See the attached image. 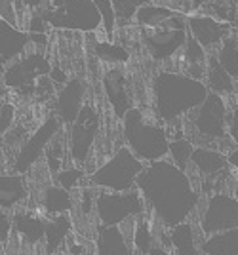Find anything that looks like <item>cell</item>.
Returning <instances> with one entry per match:
<instances>
[{"mask_svg":"<svg viewBox=\"0 0 238 255\" xmlns=\"http://www.w3.org/2000/svg\"><path fill=\"white\" fill-rule=\"evenodd\" d=\"M46 21L54 29L94 32L103 19L94 0H48Z\"/></svg>","mask_w":238,"mask_h":255,"instance_id":"obj_5","label":"cell"},{"mask_svg":"<svg viewBox=\"0 0 238 255\" xmlns=\"http://www.w3.org/2000/svg\"><path fill=\"white\" fill-rule=\"evenodd\" d=\"M217 59L221 67L227 71L235 80H238V32L233 31L227 38L221 42L217 52Z\"/></svg>","mask_w":238,"mask_h":255,"instance_id":"obj_26","label":"cell"},{"mask_svg":"<svg viewBox=\"0 0 238 255\" xmlns=\"http://www.w3.org/2000/svg\"><path fill=\"white\" fill-rule=\"evenodd\" d=\"M99 131V113L92 105H84L76 122L71 126V158L76 164H84L94 147V141Z\"/></svg>","mask_w":238,"mask_h":255,"instance_id":"obj_11","label":"cell"},{"mask_svg":"<svg viewBox=\"0 0 238 255\" xmlns=\"http://www.w3.org/2000/svg\"><path fill=\"white\" fill-rule=\"evenodd\" d=\"M137 189L166 229L187 223L200 200L187 171L168 160L151 162L137 177Z\"/></svg>","mask_w":238,"mask_h":255,"instance_id":"obj_1","label":"cell"},{"mask_svg":"<svg viewBox=\"0 0 238 255\" xmlns=\"http://www.w3.org/2000/svg\"><path fill=\"white\" fill-rule=\"evenodd\" d=\"M82 250H84V246H78V244L69 246V254L71 255H80L82 254Z\"/></svg>","mask_w":238,"mask_h":255,"instance_id":"obj_45","label":"cell"},{"mask_svg":"<svg viewBox=\"0 0 238 255\" xmlns=\"http://www.w3.org/2000/svg\"><path fill=\"white\" fill-rule=\"evenodd\" d=\"M238 229V198L225 192L210 196L204 213L200 215V231L204 236Z\"/></svg>","mask_w":238,"mask_h":255,"instance_id":"obj_8","label":"cell"},{"mask_svg":"<svg viewBox=\"0 0 238 255\" xmlns=\"http://www.w3.org/2000/svg\"><path fill=\"white\" fill-rule=\"evenodd\" d=\"M33 42L31 32H23L17 27H11L10 23L0 21V63L2 69L11 63L17 55L25 52V48Z\"/></svg>","mask_w":238,"mask_h":255,"instance_id":"obj_16","label":"cell"},{"mask_svg":"<svg viewBox=\"0 0 238 255\" xmlns=\"http://www.w3.org/2000/svg\"><path fill=\"white\" fill-rule=\"evenodd\" d=\"M227 160H229V164H231L233 168H237V170H238V150H233V152H229Z\"/></svg>","mask_w":238,"mask_h":255,"instance_id":"obj_43","label":"cell"},{"mask_svg":"<svg viewBox=\"0 0 238 255\" xmlns=\"http://www.w3.org/2000/svg\"><path fill=\"white\" fill-rule=\"evenodd\" d=\"M94 52L105 63H126L130 59V53L126 52V48L115 42H98Z\"/></svg>","mask_w":238,"mask_h":255,"instance_id":"obj_30","label":"cell"},{"mask_svg":"<svg viewBox=\"0 0 238 255\" xmlns=\"http://www.w3.org/2000/svg\"><path fill=\"white\" fill-rule=\"evenodd\" d=\"M233 25H235V29H237V31H238V19H237V21H235V23H233Z\"/></svg>","mask_w":238,"mask_h":255,"instance_id":"obj_48","label":"cell"},{"mask_svg":"<svg viewBox=\"0 0 238 255\" xmlns=\"http://www.w3.org/2000/svg\"><path fill=\"white\" fill-rule=\"evenodd\" d=\"M46 2H48V0H23V4L29 6V8H40Z\"/></svg>","mask_w":238,"mask_h":255,"instance_id":"obj_44","label":"cell"},{"mask_svg":"<svg viewBox=\"0 0 238 255\" xmlns=\"http://www.w3.org/2000/svg\"><path fill=\"white\" fill-rule=\"evenodd\" d=\"M29 198V183L25 175L19 173H2L0 177V208L2 212H11L17 204H23Z\"/></svg>","mask_w":238,"mask_h":255,"instance_id":"obj_18","label":"cell"},{"mask_svg":"<svg viewBox=\"0 0 238 255\" xmlns=\"http://www.w3.org/2000/svg\"><path fill=\"white\" fill-rule=\"evenodd\" d=\"M191 164L196 168V171L204 177V179H217L221 173L227 171L229 160L223 152L214 149H206V147H196Z\"/></svg>","mask_w":238,"mask_h":255,"instance_id":"obj_19","label":"cell"},{"mask_svg":"<svg viewBox=\"0 0 238 255\" xmlns=\"http://www.w3.org/2000/svg\"><path fill=\"white\" fill-rule=\"evenodd\" d=\"M84 94L86 88L80 78H71L59 92L57 101H55V117L63 122V126H73L76 118L82 111L84 103Z\"/></svg>","mask_w":238,"mask_h":255,"instance_id":"obj_13","label":"cell"},{"mask_svg":"<svg viewBox=\"0 0 238 255\" xmlns=\"http://www.w3.org/2000/svg\"><path fill=\"white\" fill-rule=\"evenodd\" d=\"M202 252L206 255H238V229L204 238Z\"/></svg>","mask_w":238,"mask_h":255,"instance_id":"obj_24","label":"cell"},{"mask_svg":"<svg viewBox=\"0 0 238 255\" xmlns=\"http://www.w3.org/2000/svg\"><path fill=\"white\" fill-rule=\"evenodd\" d=\"M63 152H65V139H63V133L59 131L57 137L48 145V149L44 152L46 156V162H48V168L52 173H59L61 171V160H63Z\"/></svg>","mask_w":238,"mask_h":255,"instance_id":"obj_32","label":"cell"},{"mask_svg":"<svg viewBox=\"0 0 238 255\" xmlns=\"http://www.w3.org/2000/svg\"><path fill=\"white\" fill-rule=\"evenodd\" d=\"M133 246L141 255H149L154 248V236H152L151 225L143 217H137V223L133 227Z\"/></svg>","mask_w":238,"mask_h":255,"instance_id":"obj_29","label":"cell"},{"mask_svg":"<svg viewBox=\"0 0 238 255\" xmlns=\"http://www.w3.org/2000/svg\"><path fill=\"white\" fill-rule=\"evenodd\" d=\"M11 223H13V233L21 236L29 246H36L40 240L46 238L48 221L44 217H38L31 210L23 208L15 215H11Z\"/></svg>","mask_w":238,"mask_h":255,"instance_id":"obj_17","label":"cell"},{"mask_svg":"<svg viewBox=\"0 0 238 255\" xmlns=\"http://www.w3.org/2000/svg\"><path fill=\"white\" fill-rule=\"evenodd\" d=\"M94 196H92V189H82V212L84 215L92 212V206L96 208V200H92Z\"/></svg>","mask_w":238,"mask_h":255,"instance_id":"obj_41","label":"cell"},{"mask_svg":"<svg viewBox=\"0 0 238 255\" xmlns=\"http://www.w3.org/2000/svg\"><path fill=\"white\" fill-rule=\"evenodd\" d=\"M156 115L164 122H175L179 117L193 113L210 96V88L189 75L160 71L152 82Z\"/></svg>","mask_w":238,"mask_h":255,"instance_id":"obj_2","label":"cell"},{"mask_svg":"<svg viewBox=\"0 0 238 255\" xmlns=\"http://www.w3.org/2000/svg\"><path fill=\"white\" fill-rule=\"evenodd\" d=\"M13 118H15V109L11 103H2V109H0V133L2 137L10 131V128L13 126Z\"/></svg>","mask_w":238,"mask_h":255,"instance_id":"obj_37","label":"cell"},{"mask_svg":"<svg viewBox=\"0 0 238 255\" xmlns=\"http://www.w3.org/2000/svg\"><path fill=\"white\" fill-rule=\"evenodd\" d=\"M149 2H152V0H113V6L117 11V23L128 25L137 15L139 8L147 6Z\"/></svg>","mask_w":238,"mask_h":255,"instance_id":"obj_31","label":"cell"},{"mask_svg":"<svg viewBox=\"0 0 238 255\" xmlns=\"http://www.w3.org/2000/svg\"><path fill=\"white\" fill-rule=\"evenodd\" d=\"M103 90L107 101L111 103L115 117L124 120V117L130 113L133 105H131V96L128 92V78L122 69H111L103 76Z\"/></svg>","mask_w":238,"mask_h":255,"instance_id":"obj_14","label":"cell"},{"mask_svg":"<svg viewBox=\"0 0 238 255\" xmlns=\"http://www.w3.org/2000/svg\"><path fill=\"white\" fill-rule=\"evenodd\" d=\"M50 76H52V80H55V82H59V84H63V86L69 82L67 75L59 69V67H54V69H52V73H50Z\"/></svg>","mask_w":238,"mask_h":255,"instance_id":"obj_42","label":"cell"},{"mask_svg":"<svg viewBox=\"0 0 238 255\" xmlns=\"http://www.w3.org/2000/svg\"><path fill=\"white\" fill-rule=\"evenodd\" d=\"M40 206L46 215L54 217V215H63L73 210V194L65 189H61L59 185H50L46 187L40 196Z\"/></svg>","mask_w":238,"mask_h":255,"instance_id":"obj_22","label":"cell"},{"mask_svg":"<svg viewBox=\"0 0 238 255\" xmlns=\"http://www.w3.org/2000/svg\"><path fill=\"white\" fill-rule=\"evenodd\" d=\"M46 4H42L40 8H36L34 13L31 15L29 21V32L33 34H46Z\"/></svg>","mask_w":238,"mask_h":255,"instance_id":"obj_36","label":"cell"},{"mask_svg":"<svg viewBox=\"0 0 238 255\" xmlns=\"http://www.w3.org/2000/svg\"><path fill=\"white\" fill-rule=\"evenodd\" d=\"M11 231H13V223H11V219L8 217V213L2 212L0 213V242H2V250L8 244Z\"/></svg>","mask_w":238,"mask_h":255,"instance_id":"obj_39","label":"cell"},{"mask_svg":"<svg viewBox=\"0 0 238 255\" xmlns=\"http://www.w3.org/2000/svg\"><path fill=\"white\" fill-rule=\"evenodd\" d=\"M17 2L15 0H0V15L2 21L10 23L11 27H17V11H15Z\"/></svg>","mask_w":238,"mask_h":255,"instance_id":"obj_38","label":"cell"},{"mask_svg":"<svg viewBox=\"0 0 238 255\" xmlns=\"http://www.w3.org/2000/svg\"><path fill=\"white\" fill-rule=\"evenodd\" d=\"M15 2H17V8H21L23 6V0H15Z\"/></svg>","mask_w":238,"mask_h":255,"instance_id":"obj_47","label":"cell"},{"mask_svg":"<svg viewBox=\"0 0 238 255\" xmlns=\"http://www.w3.org/2000/svg\"><path fill=\"white\" fill-rule=\"evenodd\" d=\"M193 126L195 129L208 139H225L229 131L227 105L223 97L212 94L202 105L193 111Z\"/></svg>","mask_w":238,"mask_h":255,"instance_id":"obj_10","label":"cell"},{"mask_svg":"<svg viewBox=\"0 0 238 255\" xmlns=\"http://www.w3.org/2000/svg\"><path fill=\"white\" fill-rule=\"evenodd\" d=\"M122 133L130 150L143 162H158L170 152L166 128L147 122L143 113L135 107L122 120Z\"/></svg>","mask_w":238,"mask_h":255,"instance_id":"obj_3","label":"cell"},{"mask_svg":"<svg viewBox=\"0 0 238 255\" xmlns=\"http://www.w3.org/2000/svg\"><path fill=\"white\" fill-rule=\"evenodd\" d=\"M149 255H172V254H168V252L164 250L162 246H154V248L151 250V254H149Z\"/></svg>","mask_w":238,"mask_h":255,"instance_id":"obj_46","label":"cell"},{"mask_svg":"<svg viewBox=\"0 0 238 255\" xmlns=\"http://www.w3.org/2000/svg\"><path fill=\"white\" fill-rule=\"evenodd\" d=\"M206 76H208V88H210L212 94L225 96V94H233V92H235V78L221 67L217 55L208 57V71H206Z\"/></svg>","mask_w":238,"mask_h":255,"instance_id":"obj_23","label":"cell"},{"mask_svg":"<svg viewBox=\"0 0 238 255\" xmlns=\"http://www.w3.org/2000/svg\"><path fill=\"white\" fill-rule=\"evenodd\" d=\"M175 13H177V11L170 10V8H166V6H152V4H147V6L139 8L137 15H135V23L141 25V27L158 29V27H162L170 17H173Z\"/></svg>","mask_w":238,"mask_h":255,"instance_id":"obj_27","label":"cell"},{"mask_svg":"<svg viewBox=\"0 0 238 255\" xmlns=\"http://www.w3.org/2000/svg\"><path fill=\"white\" fill-rule=\"evenodd\" d=\"M229 135L235 141V145L238 147V107L233 109L231 117H229Z\"/></svg>","mask_w":238,"mask_h":255,"instance_id":"obj_40","label":"cell"},{"mask_svg":"<svg viewBox=\"0 0 238 255\" xmlns=\"http://www.w3.org/2000/svg\"><path fill=\"white\" fill-rule=\"evenodd\" d=\"M147 166L143 164L130 147L119 149L111 158L101 164L94 173L88 175L90 185L111 192H128L137 187V177Z\"/></svg>","mask_w":238,"mask_h":255,"instance_id":"obj_4","label":"cell"},{"mask_svg":"<svg viewBox=\"0 0 238 255\" xmlns=\"http://www.w3.org/2000/svg\"><path fill=\"white\" fill-rule=\"evenodd\" d=\"M94 2H96L99 13H101L105 32H107L109 36H113L115 27L119 25V23H117V11H115V6H113V0H94Z\"/></svg>","mask_w":238,"mask_h":255,"instance_id":"obj_34","label":"cell"},{"mask_svg":"<svg viewBox=\"0 0 238 255\" xmlns=\"http://www.w3.org/2000/svg\"><path fill=\"white\" fill-rule=\"evenodd\" d=\"M145 198L139 189L128 192H99L96 196V213L103 227H119L128 219L143 217Z\"/></svg>","mask_w":238,"mask_h":255,"instance_id":"obj_6","label":"cell"},{"mask_svg":"<svg viewBox=\"0 0 238 255\" xmlns=\"http://www.w3.org/2000/svg\"><path fill=\"white\" fill-rule=\"evenodd\" d=\"M80 179H84V170H80V168H67L55 175V183L69 192L80 183Z\"/></svg>","mask_w":238,"mask_h":255,"instance_id":"obj_35","label":"cell"},{"mask_svg":"<svg viewBox=\"0 0 238 255\" xmlns=\"http://www.w3.org/2000/svg\"><path fill=\"white\" fill-rule=\"evenodd\" d=\"M233 23L217 21L208 15H193L189 17V32L195 36L204 48H212L221 44L233 32Z\"/></svg>","mask_w":238,"mask_h":255,"instance_id":"obj_15","label":"cell"},{"mask_svg":"<svg viewBox=\"0 0 238 255\" xmlns=\"http://www.w3.org/2000/svg\"><path fill=\"white\" fill-rule=\"evenodd\" d=\"M96 255H133L128 238L120 227H99L96 238Z\"/></svg>","mask_w":238,"mask_h":255,"instance_id":"obj_20","label":"cell"},{"mask_svg":"<svg viewBox=\"0 0 238 255\" xmlns=\"http://www.w3.org/2000/svg\"><path fill=\"white\" fill-rule=\"evenodd\" d=\"M170 240H172V250L177 255H200V250L196 246L195 229L191 223H181L170 229Z\"/></svg>","mask_w":238,"mask_h":255,"instance_id":"obj_25","label":"cell"},{"mask_svg":"<svg viewBox=\"0 0 238 255\" xmlns=\"http://www.w3.org/2000/svg\"><path fill=\"white\" fill-rule=\"evenodd\" d=\"M61 126H63V122L55 117V115L46 118V122L40 124V128L23 143L19 152L15 154L13 166H11L13 171L19 173V175H25L27 171L31 170L34 164L38 162V158L44 156L48 145L57 137V133L61 131Z\"/></svg>","mask_w":238,"mask_h":255,"instance_id":"obj_9","label":"cell"},{"mask_svg":"<svg viewBox=\"0 0 238 255\" xmlns=\"http://www.w3.org/2000/svg\"><path fill=\"white\" fill-rule=\"evenodd\" d=\"M187 29H172V27H158L154 31H147L143 36L147 52L151 53L154 61L170 59L172 55L185 48L187 42Z\"/></svg>","mask_w":238,"mask_h":255,"instance_id":"obj_12","label":"cell"},{"mask_svg":"<svg viewBox=\"0 0 238 255\" xmlns=\"http://www.w3.org/2000/svg\"><path fill=\"white\" fill-rule=\"evenodd\" d=\"M193 152H195V147L187 137H177L170 141V156L179 170H187V166L191 164Z\"/></svg>","mask_w":238,"mask_h":255,"instance_id":"obj_28","label":"cell"},{"mask_svg":"<svg viewBox=\"0 0 238 255\" xmlns=\"http://www.w3.org/2000/svg\"><path fill=\"white\" fill-rule=\"evenodd\" d=\"M52 65L40 52L25 53L10 67L2 69V84L17 90L21 96H31L36 92V78L52 73Z\"/></svg>","mask_w":238,"mask_h":255,"instance_id":"obj_7","label":"cell"},{"mask_svg":"<svg viewBox=\"0 0 238 255\" xmlns=\"http://www.w3.org/2000/svg\"><path fill=\"white\" fill-rule=\"evenodd\" d=\"M185 59H187L189 67H195V65H204V61H206L204 46L198 42V40H196L191 32L187 34V42H185Z\"/></svg>","mask_w":238,"mask_h":255,"instance_id":"obj_33","label":"cell"},{"mask_svg":"<svg viewBox=\"0 0 238 255\" xmlns=\"http://www.w3.org/2000/svg\"><path fill=\"white\" fill-rule=\"evenodd\" d=\"M73 231V219L71 215H54L48 219L46 227V238H44V252L46 255H54L65 244L67 236Z\"/></svg>","mask_w":238,"mask_h":255,"instance_id":"obj_21","label":"cell"}]
</instances>
